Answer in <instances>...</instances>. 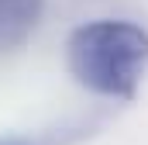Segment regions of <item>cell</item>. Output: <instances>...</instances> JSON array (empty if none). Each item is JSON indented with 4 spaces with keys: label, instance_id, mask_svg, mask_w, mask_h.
<instances>
[{
    "label": "cell",
    "instance_id": "2",
    "mask_svg": "<svg viewBox=\"0 0 148 145\" xmlns=\"http://www.w3.org/2000/svg\"><path fill=\"white\" fill-rule=\"evenodd\" d=\"M45 0H0V48L17 45L41 21Z\"/></svg>",
    "mask_w": 148,
    "mask_h": 145
},
{
    "label": "cell",
    "instance_id": "3",
    "mask_svg": "<svg viewBox=\"0 0 148 145\" xmlns=\"http://www.w3.org/2000/svg\"><path fill=\"white\" fill-rule=\"evenodd\" d=\"M0 145H24V142H0Z\"/></svg>",
    "mask_w": 148,
    "mask_h": 145
},
{
    "label": "cell",
    "instance_id": "1",
    "mask_svg": "<svg viewBox=\"0 0 148 145\" xmlns=\"http://www.w3.org/2000/svg\"><path fill=\"white\" fill-rule=\"evenodd\" d=\"M69 76L97 97L131 100L148 76V31L131 21H86L66 41Z\"/></svg>",
    "mask_w": 148,
    "mask_h": 145
}]
</instances>
